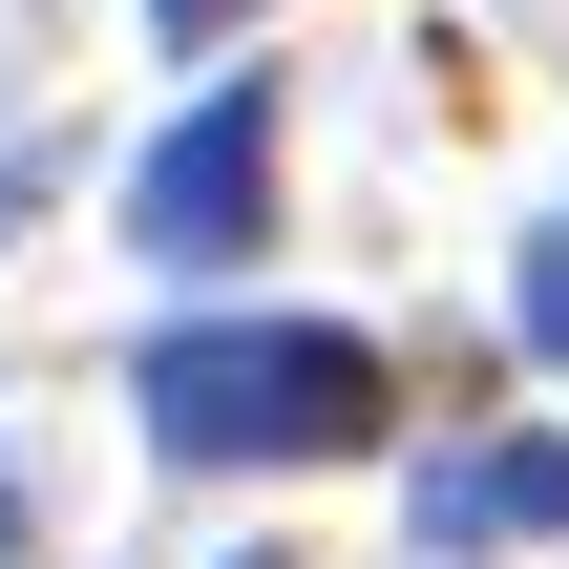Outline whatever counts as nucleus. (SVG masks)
<instances>
[{
  "instance_id": "20e7f679",
  "label": "nucleus",
  "mask_w": 569,
  "mask_h": 569,
  "mask_svg": "<svg viewBox=\"0 0 569 569\" xmlns=\"http://www.w3.org/2000/svg\"><path fill=\"white\" fill-rule=\"evenodd\" d=\"M507 317H528V359H549V380H569V211H549V232H528V296H507Z\"/></svg>"
},
{
  "instance_id": "7ed1b4c3",
  "label": "nucleus",
  "mask_w": 569,
  "mask_h": 569,
  "mask_svg": "<svg viewBox=\"0 0 569 569\" xmlns=\"http://www.w3.org/2000/svg\"><path fill=\"white\" fill-rule=\"evenodd\" d=\"M422 569H486V549H569V422H507V443H443L401 486Z\"/></svg>"
},
{
  "instance_id": "0eeeda50",
  "label": "nucleus",
  "mask_w": 569,
  "mask_h": 569,
  "mask_svg": "<svg viewBox=\"0 0 569 569\" xmlns=\"http://www.w3.org/2000/svg\"><path fill=\"white\" fill-rule=\"evenodd\" d=\"M253 569H274V549H253Z\"/></svg>"
},
{
  "instance_id": "39448f33",
  "label": "nucleus",
  "mask_w": 569,
  "mask_h": 569,
  "mask_svg": "<svg viewBox=\"0 0 569 569\" xmlns=\"http://www.w3.org/2000/svg\"><path fill=\"white\" fill-rule=\"evenodd\" d=\"M148 21H169V42H190V63H211V42H232V21H253V0H148Z\"/></svg>"
},
{
  "instance_id": "f03ea898",
  "label": "nucleus",
  "mask_w": 569,
  "mask_h": 569,
  "mask_svg": "<svg viewBox=\"0 0 569 569\" xmlns=\"http://www.w3.org/2000/svg\"><path fill=\"white\" fill-rule=\"evenodd\" d=\"M127 253L148 274H253L274 253V84H190V127L127 169Z\"/></svg>"
},
{
  "instance_id": "423d86ee",
  "label": "nucleus",
  "mask_w": 569,
  "mask_h": 569,
  "mask_svg": "<svg viewBox=\"0 0 569 569\" xmlns=\"http://www.w3.org/2000/svg\"><path fill=\"white\" fill-rule=\"evenodd\" d=\"M0 528H21V507H0Z\"/></svg>"
},
{
  "instance_id": "f257e3e1",
  "label": "nucleus",
  "mask_w": 569,
  "mask_h": 569,
  "mask_svg": "<svg viewBox=\"0 0 569 569\" xmlns=\"http://www.w3.org/2000/svg\"><path fill=\"white\" fill-rule=\"evenodd\" d=\"M127 422L148 465H211V486H296V465H359L401 443V380L359 317H169L127 359Z\"/></svg>"
}]
</instances>
